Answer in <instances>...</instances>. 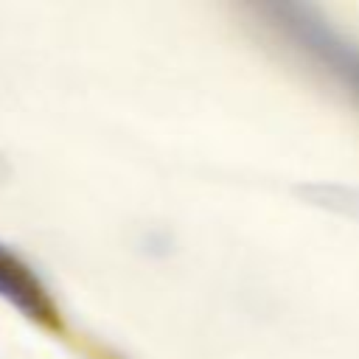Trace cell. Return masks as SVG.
Segmentation results:
<instances>
[{
    "mask_svg": "<svg viewBox=\"0 0 359 359\" xmlns=\"http://www.w3.org/2000/svg\"><path fill=\"white\" fill-rule=\"evenodd\" d=\"M294 194H297L300 202H306V205H311L317 210H325V213H334V216L359 222V185H345V182H306V185H297Z\"/></svg>",
    "mask_w": 359,
    "mask_h": 359,
    "instance_id": "3957f363",
    "label": "cell"
},
{
    "mask_svg": "<svg viewBox=\"0 0 359 359\" xmlns=\"http://www.w3.org/2000/svg\"><path fill=\"white\" fill-rule=\"evenodd\" d=\"M8 177H11V165H8L6 154L0 151V185H3V182H8Z\"/></svg>",
    "mask_w": 359,
    "mask_h": 359,
    "instance_id": "5b68a950",
    "label": "cell"
},
{
    "mask_svg": "<svg viewBox=\"0 0 359 359\" xmlns=\"http://www.w3.org/2000/svg\"><path fill=\"white\" fill-rule=\"evenodd\" d=\"M174 244L177 241H174L171 230H165V227H149L137 238L140 252L149 255V258H165V255H171L174 252Z\"/></svg>",
    "mask_w": 359,
    "mask_h": 359,
    "instance_id": "277c9868",
    "label": "cell"
},
{
    "mask_svg": "<svg viewBox=\"0 0 359 359\" xmlns=\"http://www.w3.org/2000/svg\"><path fill=\"white\" fill-rule=\"evenodd\" d=\"M90 359H118V356H112V353H107V351H93Z\"/></svg>",
    "mask_w": 359,
    "mask_h": 359,
    "instance_id": "8992f818",
    "label": "cell"
},
{
    "mask_svg": "<svg viewBox=\"0 0 359 359\" xmlns=\"http://www.w3.org/2000/svg\"><path fill=\"white\" fill-rule=\"evenodd\" d=\"M255 11L294 53L359 95V42L345 36L317 6L280 0L261 3Z\"/></svg>",
    "mask_w": 359,
    "mask_h": 359,
    "instance_id": "6da1fadb",
    "label": "cell"
},
{
    "mask_svg": "<svg viewBox=\"0 0 359 359\" xmlns=\"http://www.w3.org/2000/svg\"><path fill=\"white\" fill-rule=\"evenodd\" d=\"M0 300L8 303L20 317L31 325L62 337L65 334V314L42 280V275L6 241H0Z\"/></svg>",
    "mask_w": 359,
    "mask_h": 359,
    "instance_id": "7a4b0ae2",
    "label": "cell"
}]
</instances>
